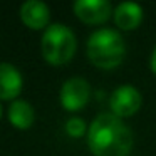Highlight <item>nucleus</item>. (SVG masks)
<instances>
[{
  "label": "nucleus",
  "instance_id": "f257e3e1",
  "mask_svg": "<svg viewBox=\"0 0 156 156\" xmlns=\"http://www.w3.org/2000/svg\"><path fill=\"white\" fill-rule=\"evenodd\" d=\"M87 144L94 156H128L133 148V133L116 114L101 112L89 126Z\"/></svg>",
  "mask_w": 156,
  "mask_h": 156
},
{
  "label": "nucleus",
  "instance_id": "f03ea898",
  "mask_svg": "<svg viewBox=\"0 0 156 156\" xmlns=\"http://www.w3.org/2000/svg\"><path fill=\"white\" fill-rule=\"evenodd\" d=\"M124 41L114 29H99L87 41V55L94 66L101 69H114L124 57Z\"/></svg>",
  "mask_w": 156,
  "mask_h": 156
},
{
  "label": "nucleus",
  "instance_id": "7ed1b4c3",
  "mask_svg": "<svg viewBox=\"0 0 156 156\" xmlns=\"http://www.w3.org/2000/svg\"><path fill=\"white\" fill-rule=\"evenodd\" d=\"M76 35L64 24H52L42 34V55L51 64H66L76 52Z\"/></svg>",
  "mask_w": 156,
  "mask_h": 156
},
{
  "label": "nucleus",
  "instance_id": "20e7f679",
  "mask_svg": "<svg viewBox=\"0 0 156 156\" xmlns=\"http://www.w3.org/2000/svg\"><path fill=\"white\" fill-rule=\"evenodd\" d=\"M143 98L139 94V91L133 86H119L118 89H114L109 99V106H111L112 114H116L118 118H124V116H131L141 108Z\"/></svg>",
  "mask_w": 156,
  "mask_h": 156
},
{
  "label": "nucleus",
  "instance_id": "39448f33",
  "mask_svg": "<svg viewBox=\"0 0 156 156\" xmlns=\"http://www.w3.org/2000/svg\"><path fill=\"white\" fill-rule=\"evenodd\" d=\"M91 86L82 77H71L61 87V102L67 111H79L89 101Z\"/></svg>",
  "mask_w": 156,
  "mask_h": 156
},
{
  "label": "nucleus",
  "instance_id": "423d86ee",
  "mask_svg": "<svg viewBox=\"0 0 156 156\" xmlns=\"http://www.w3.org/2000/svg\"><path fill=\"white\" fill-rule=\"evenodd\" d=\"M76 15L86 24H101L111 17L112 5L108 0H77L72 5Z\"/></svg>",
  "mask_w": 156,
  "mask_h": 156
},
{
  "label": "nucleus",
  "instance_id": "0eeeda50",
  "mask_svg": "<svg viewBox=\"0 0 156 156\" xmlns=\"http://www.w3.org/2000/svg\"><path fill=\"white\" fill-rule=\"evenodd\" d=\"M22 74L10 62H0V99H14L22 91Z\"/></svg>",
  "mask_w": 156,
  "mask_h": 156
},
{
  "label": "nucleus",
  "instance_id": "6e6552de",
  "mask_svg": "<svg viewBox=\"0 0 156 156\" xmlns=\"http://www.w3.org/2000/svg\"><path fill=\"white\" fill-rule=\"evenodd\" d=\"M49 17H51L49 7L41 0H27L20 5V19L30 29L39 30L45 27L49 24Z\"/></svg>",
  "mask_w": 156,
  "mask_h": 156
},
{
  "label": "nucleus",
  "instance_id": "1a4fd4ad",
  "mask_svg": "<svg viewBox=\"0 0 156 156\" xmlns=\"http://www.w3.org/2000/svg\"><path fill=\"white\" fill-rule=\"evenodd\" d=\"M114 22L119 29L133 30L143 20V7L136 2H121L114 9Z\"/></svg>",
  "mask_w": 156,
  "mask_h": 156
},
{
  "label": "nucleus",
  "instance_id": "9d476101",
  "mask_svg": "<svg viewBox=\"0 0 156 156\" xmlns=\"http://www.w3.org/2000/svg\"><path fill=\"white\" fill-rule=\"evenodd\" d=\"M34 108L24 99H15L9 106V119L19 129H27L34 122Z\"/></svg>",
  "mask_w": 156,
  "mask_h": 156
},
{
  "label": "nucleus",
  "instance_id": "9b49d317",
  "mask_svg": "<svg viewBox=\"0 0 156 156\" xmlns=\"http://www.w3.org/2000/svg\"><path fill=\"white\" fill-rule=\"evenodd\" d=\"M66 131L72 138H81L86 133V122L81 118H71L66 122Z\"/></svg>",
  "mask_w": 156,
  "mask_h": 156
},
{
  "label": "nucleus",
  "instance_id": "f8f14e48",
  "mask_svg": "<svg viewBox=\"0 0 156 156\" xmlns=\"http://www.w3.org/2000/svg\"><path fill=\"white\" fill-rule=\"evenodd\" d=\"M149 67H151V71L156 74V47H154V51H153L151 57H149Z\"/></svg>",
  "mask_w": 156,
  "mask_h": 156
},
{
  "label": "nucleus",
  "instance_id": "ddd939ff",
  "mask_svg": "<svg viewBox=\"0 0 156 156\" xmlns=\"http://www.w3.org/2000/svg\"><path fill=\"white\" fill-rule=\"evenodd\" d=\"M0 116H2V104H0Z\"/></svg>",
  "mask_w": 156,
  "mask_h": 156
}]
</instances>
